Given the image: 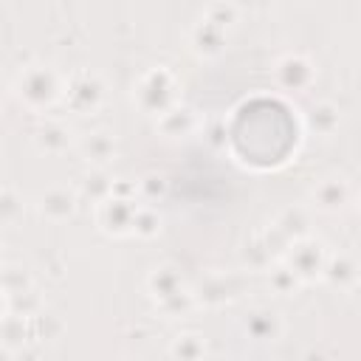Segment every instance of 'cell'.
<instances>
[{
    "label": "cell",
    "instance_id": "4316f807",
    "mask_svg": "<svg viewBox=\"0 0 361 361\" xmlns=\"http://www.w3.org/2000/svg\"><path fill=\"white\" fill-rule=\"evenodd\" d=\"M203 17L209 23H214V25H220V28H228L237 20V6H231V3H212L203 11Z\"/></svg>",
    "mask_w": 361,
    "mask_h": 361
},
{
    "label": "cell",
    "instance_id": "484cf974",
    "mask_svg": "<svg viewBox=\"0 0 361 361\" xmlns=\"http://www.w3.org/2000/svg\"><path fill=\"white\" fill-rule=\"evenodd\" d=\"M31 322V336H37V338H56L59 333H62V322L54 316V313H37L34 319H28Z\"/></svg>",
    "mask_w": 361,
    "mask_h": 361
},
{
    "label": "cell",
    "instance_id": "4fadbf2b",
    "mask_svg": "<svg viewBox=\"0 0 361 361\" xmlns=\"http://www.w3.org/2000/svg\"><path fill=\"white\" fill-rule=\"evenodd\" d=\"M183 288H186V285H183V276H180V271H178L175 265H158V268H152L149 276H147V290H149V296H152L155 302H164V299L175 296V293L183 290Z\"/></svg>",
    "mask_w": 361,
    "mask_h": 361
},
{
    "label": "cell",
    "instance_id": "7a4b0ae2",
    "mask_svg": "<svg viewBox=\"0 0 361 361\" xmlns=\"http://www.w3.org/2000/svg\"><path fill=\"white\" fill-rule=\"evenodd\" d=\"M135 104L149 116H164L169 107L178 104V82L166 68H149L133 87Z\"/></svg>",
    "mask_w": 361,
    "mask_h": 361
},
{
    "label": "cell",
    "instance_id": "d6986e66",
    "mask_svg": "<svg viewBox=\"0 0 361 361\" xmlns=\"http://www.w3.org/2000/svg\"><path fill=\"white\" fill-rule=\"evenodd\" d=\"M245 333L254 338V341H271L282 333V324H279V316L271 313V310H251L248 319H245Z\"/></svg>",
    "mask_w": 361,
    "mask_h": 361
},
{
    "label": "cell",
    "instance_id": "f1b7e54d",
    "mask_svg": "<svg viewBox=\"0 0 361 361\" xmlns=\"http://www.w3.org/2000/svg\"><path fill=\"white\" fill-rule=\"evenodd\" d=\"M20 212H23V200L17 197L14 189L6 186L3 195H0V217H3V223H14Z\"/></svg>",
    "mask_w": 361,
    "mask_h": 361
},
{
    "label": "cell",
    "instance_id": "30bf717a",
    "mask_svg": "<svg viewBox=\"0 0 361 361\" xmlns=\"http://www.w3.org/2000/svg\"><path fill=\"white\" fill-rule=\"evenodd\" d=\"M189 45H192V51L197 56L212 59L226 48V28H220V25L209 23L206 17H200L189 31Z\"/></svg>",
    "mask_w": 361,
    "mask_h": 361
},
{
    "label": "cell",
    "instance_id": "6da1fadb",
    "mask_svg": "<svg viewBox=\"0 0 361 361\" xmlns=\"http://www.w3.org/2000/svg\"><path fill=\"white\" fill-rule=\"evenodd\" d=\"M14 93H17V99L25 107H31V110H48L54 102L62 99L65 82L48 65H28V68L20 71V76L14 82Z\"/></svg>",
    "mask_w": 361,
    "mask_h": 361
},
{
    "label": "cell",
    "instance_id": "9a60e30c",
    "mask_svg": "<svg viewBox=\"0 0 361 361\" xmlns=\"http://www.w3.org/2000/svg\"><path fill=\"white\" fill-rule=\"evenodd\" d=\"M155 121H158V130H161L164 135H169V138L189 135V133L197 127V116H195L192 107H186V104L169 107V110H166L164 116H158Z\"/></svg>",
    "mask_w": 361,
    "mask_h": 361
},
{
    "label": "cell",
    "instance_id": "e0dca14e",
    "mask_svg": "<svg viewBox=\"0 0 361 361\" xmlns=\"http://www.w3.org/2000/svg\"><path fill=\"white\" fill-rule=\"evenodd\" d=\"M274 226H276V228H279L290 243H296V240L307 237L310 214H307V209H302V206H288V209H282V212L276 214Z\"/></svg>",
    "mask_w": 361,
    "mask_h": 361
},
{
    "label": "cell",
    "instance_id": "8992f818",
    "mask_svg": "<svg viewBox=\"0 0 361 361\" xmlns=\"http://www.w3.org/2000/svg\"><path fill=\"white\" fill-rule=\"evenodd\" d=\"M237 293H240V279L231 274H209L192 288L195 305L203 307H223L231 299H237Z\"/></svg>",
    "mask_w": 361,
    "mask_h": 361
},
{
    "label": "cell",
    "instance_id": "d4e9b609",
    "mask_svg": "<svg viewBox=\"0 0 361 361\" xmlns=\"http://www.w3.org/2000/svg\"><path fill=\"white\" fill-rule=\"evenodd\" d=\"M31 290H34L31 279H28V274L23 268H14V265L3 268V293H6V299L23 296V293H31Z\"/></svg>",
    "mask_w": 361,
    "mask_h": 361
},
{
    "label": "cell",
    "instance_id": "ac0fdd59",
    "mask_svg": "<svg viewBox=\"0 0 361 361\" xmlns=\"http://www.w3.org/2000/svg\"><path fill=\"white\" fill-rule=\"evenodd\" d=\"M338 121H341V116L333 102H316L307 113V130L316 135H324V138L338 130Z\"/></svg>",
    "mask_w": 361,
    "mask_h": 361
},
{
    "label": "cell",
    "instance_id": "ba28073f",
    "mask_svg": "<svg viewBox=\"0 0 361 361\" xmlns=\"http://www.w3.org/2000/svg\"><path fill=\"white\" fill-rule=\"evenodd\" d=\"M76 203H79V192H71L68 186H51L37 197V212L48 223H62L76 212Z\"/></svg>",
    "mask_w": 361,
    "mask_h": 361
},
{
    "label": "cell",
    "instance_id": "2e32d148",
    "mask_svg": "<svg viewBox=\"0 0 361 361\" xmlns=\"http://www.w3.org/2000/svg\"><path fill=\"white\" fill-rule=\"evenodd\" d=\"M113 192H116V178H110L107 169L90 166V172H85V178L79 180V197H85L96 206L104 203L107 197H113Z\"/></svg>",
    "mask_w": 361,
    "mask_h": 361
},
{
    "label": "cell",
    "instance_id": "5bb4252c",
    "mask_svg": "<svg viewBox=\"0 0 361 361\" xmlns=\"http://www.w3.org/2000/svg\"><path fill=\"white\" fill-rule=\"evenodd\" d=\"M322 279H327L333 288H353L355 282H361V265L350 254H333Z\"/></svg>",
    "mask_w": 361,
    "mask_h": 361
},
{
    "label": "cell",
    "instance_id": "ffe728a7",
    "mask_svg": "<svg viewBox=\"0 0 361 361\" xmlns=\"http://www.w3.org/2000/svg\"><path fill=\"white\" fill-rule=\"evenodd\" d=\"M169 355L175 361H203L206 358V341L200 333H180L172 338Z\"/></svg>",
    "mask_w": 361,
    "mask_h": 361
},
{
    "label": "cell",
    "instance_id": "277c9868",
    "mask_svg": "<svg viewBox=\"0 0 361 361\" xmlns=\"http://www.w3.org/2000/svg\"><path fill=\"white\" fill-rule=\"evenodd\" d=\"M138 206L141 203H135V197L113 195L96 206V223L110 237H127V234H133V220H135Z\"/></svg>",
    "mask_w": 361,
    "mask_h": 361
},
{
    "label": "cell",
    "instance_id": "44dd1931",
    "mask_svg": "<svg viewBox=\"0 0 361 361\" xmlns=\"http://www.w3.org/2000/svg\"><path fill=\"white\" fill-rule=\"evenodd\" d=\"M243 265L248 268V271H268L274 262H279L276 257H274V251L265 245V240H262V234L259 237H254V240H248L245 245H243Z\"/></svg>",
    "mask_w": 361,
    "mask_h": 361
},
{
    "label": "cell",
    "instance_id": "9c48e42d",
    "mask_svg": "<svg viewBox=\"0 0 361 361\" xmlns=\"http://www.w3.org/2000/svg\"><path fill=\"white\" fill-rule=\"evenodd\" d=\"M79 152L93 169H104L116 158V138L107 130H90L79 138Z\"/></svg>",
    "mask_w": 361,
    "mask_h": 361
},
{
    "label": "cell",
    "instance_id": "7402d4cb",
    "mask_svg": "<svg viewBox=\"0 0 361 361\" xmlns=\"http://www.w3.org/2000/svg\"><path fill=\"white\" fill-rule=\"evenodd\" d=\"M268 285H271V290L274 293H279V296H288V293H293L299 285H302V279L288 268V262H274L271 268H268Z\"/></svg>",
    "mask_w": 361,
    "mask_h": 361
},
{
    "label": "cell",
    "instance_id": "52a82bcc",
    "mask_svg": "<svg viewBox=\"0 0 361 361\" xmlns=\"http://www.w3.org/2000/svg\"><path fill=\"white\" fill-rule=\"evenodd\" d=\"M316 79V68L302 54H285L276 62V82L285 90H307Z\"/></svg>",
    "mask_w": 361,
    "mask_h": 361
},
{
    "label": "cell",
    "instance_id": "3957f363",
    "mask_svg": "<svg viewBox=\"0 0 361 361\" xmlns=\"http://www.w3.org/2000/svg\"><path fill=\"white\" fill-rule=\"evenodd\" d=\"M330 254L324 251V245L313 237H302L296 243H290L288 254L282 257V262H288V268L302 279V282H313L324 276Z\"/></svg>",
    "mask_w": 361,
    "mask_h": 361
},
{
    "label": "cell",
    "instance_id": "603a6c76",
    "mask_svg": "<svg viewBox=\"0 0 361 361\" xmlns=\"http://www.w3.org/2000/svg\"><path fill=\"white\" fill-rule=\"evenodd\" d=\"M158 228H161V214H158V209L149 206V203H141L138 212H135V220H133V234L149 240V237L158 234Z\"/></svg>",
    "mask_w": 361,
    "mask_h": 361
},
{
    "label": "cell",
    "instance_id": "83f0119b",
    "mask_svg": "<svg viewBox=\"0 0 361 361\" xmlns=\"http://www.w3.org/2000/svg\"><path fill=\"white\" fill-rule=\"evenodd\" d=\"M138 195L152 206L155 200H161V197L166 195V180H161L158 175L149 172V175H144V178L138 180Z\"/></svg>",
    "mask_w": 361,
    "mask_h": 361
},
{
    "label": "cell",
    "instance_id": "cb8c5ba5",
    "mask_svg": "<svg viewBox=\"0 0 361 361\" xmlns=\"http://www.w3.org/2000/svg\"><path fill=\"white\" fill-rule=\"evenodd\" d=\"M192 307H197V305H195V296H192V288H183V290H178L175 296L158 302V310H161L166 319H180V316H186Z\"/></svg>",
    "mask_w": 361,
    "mask_h": 361
},
{
    "label": "cell",
    "instance_id": "5b68a950",
    "mask_svg": "<svg viewBox=\"0 0 361 361\" xmlns=\"http://www.w3.org/2000/svg\"><path fill=\"white\" fill-rule=\"evenodd\" d=\"M62 102H65L68 110H73L79 116H87V113L99 110V104L104 102V85L93 73H76L73 79L65 82Z\"/></svg>",
    "mask_w": 361,
    "mask_h": 361
},
{
    "label": "cell",
    "instance_id": "8fae6325",
    "mask_svg": "<svg viewBox=\"0 0 361 361\" xmlns=\"http://www.w3.org/2000/svg\"><path fill=\"white\" fill-rule=\"evenodd\" d=\"M34 141H37V149H39V152H45V155H62V152H68V147L73 144V133H71V127H68L65 121L48 118V121L37 130Z\"/></svg>",
    "mask_w": 361,
    "mask_h": 361
},
{
    "label": "cell",
    "instance_id": "7c38bea8",
    "mask_svg": "<svg viewBox=\"0 0 361 361\" xmlns=\"http://www.w3.org/2000/svg\"><path fill=\"white\" fill-rule=\"evenodd\" d=\"M350 200V186L344 178H324L313 189V206L322 212H338Z\"/></svg>",
    "mask_w": 361,
    "mask_h": 361
}]
</instances>
